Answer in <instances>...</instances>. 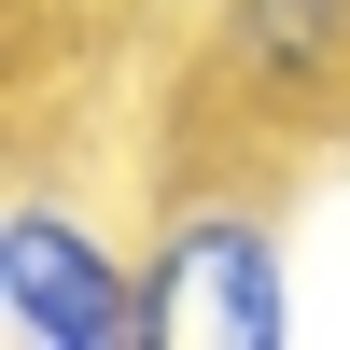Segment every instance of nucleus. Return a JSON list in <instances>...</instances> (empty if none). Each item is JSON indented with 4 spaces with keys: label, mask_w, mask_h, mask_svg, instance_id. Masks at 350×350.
Here are the masks:
<instances>
[{
    "label": "nucleus",
    "mask_w": 350,
    "mask_h": 350,
    "mask_svg": "<svg viewBox=\"0 0 350 350\" xmlns=\"http://www.w3.org/2000/svg\"><path fill=\"white\" fill-rule=\"evenodd\" d=\"M295 336V239L252 183H183L140 224V350H280Z\"/></svg>",
    "instance_id": "1"
},
{
    "label": "nucleus",
    "mask_w": 350,
    "mask_h": 350,
    "mask_svg": "<svg viewBox=\"0 0 350 350\" xmlns=\"http://www.w3.org/2000/svg\"><path fill=\"white\" fill-rule=\"evenodd\" d=\"M0 350H140V239L70 183L0 196Z\"/></svg>",
    "instance_id": "2"
},
{
    "label": "nucleus",
    "mask_w": 350,
    "mask_h": 350,
    "mask_svg": "<svg viewBox=\"0 0 350 350\" xmlns=\"http://www.w3.org/2000/svg\"><path fill=\"white\" fill-rule=\"evenodd\" d=\"M211 56L239 98L308 112L323 84H350V0H211Z\"/></svg>",
    "instance_id": "3"
}]
</instances>
